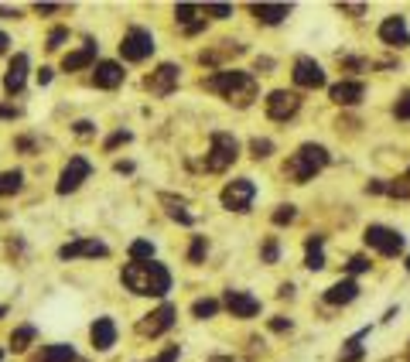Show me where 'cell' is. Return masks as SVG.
Returning <instances> with one entry per match:
<instances>
[{"label": "cell", "instance_id": "36", "mask_svg": "<svg viewBox=\"0 0 410 362\" xmlns=\"http://www.w3.org/2000/svg\"><path fill=\"white\" fill-rule=\"evenodd\" d=\"M130 140H133V133H130V130H117V133H110V137L103 140V151H117V147L130 144Z\"/></svg>", "mask_w": 410, "mask_h": 362}, {"label": "cell", "instance_id": "56", "mask_svg": "<svg viewBox=\"0 0 410 362\" xmlns=\"http://www.w3.org/2000/svg\"><path fill=\"white\" fill-rule=\"evenodd\" d=\"M404 267H407V270H410V256H407V263H404Z\"/></svg>", "mask_w": 410, "mask_h": 362}, {"label": "cell", "instance_id": "8", "mask_svg": "<svg viewBox=\"0 0 410 362\" xmlns=\"http://www.w3.org/2000/svg\"><path fill=\"white\" fill-rule=\"evenodd\" d=\"M263 106H267V117H270V120L287 123L290 117H297V110H301V96L290 92V89H274V92L263 99Z\"/></svg>", "mask_w": 410, "mask_h": 362}, {"label": "cell", "instance_id": "23", "mask_svg": "<svg viewBox=\"0 0 410 362\" xmlns=\"http://www.w3.org/2000/svg\"><path fill=\"white\" fill-rule=\"evenodd\" d=\"M356 297H359V283L352 281V277L331 283V287L325 290V304H352Z\"/></svg>", "mask_w": 410, "mask_h": 362}, {"label": "cell", "instance_id": "26", "mask_svg": "<svg viewBox=\"0 0 410 362\" xmlns=\"http://www.w3.org/2000/svg\"><path fill=\"white\" fill-rule=\"evenodd\" d=\"M35 338H38V328H35V324H17V328L10 331V349H14V352H28Z\"/></svg>", "mask_w": 410, "mask_h": 362}, {"label": "cell", "instance_id": "20", "mask_svg": "<svg viewBox=\"0 0 410 362\" xmlns=\"http://www.w3.org/2000/svg\"><path fill=\"white\" fill-rule=\"evenodd\" d=\"M96 55H99V44H96L92 38H85V44H82V48L69 51V55L62 58V69H65V72H82V69L96 65Z\"/></svg>", "mask_w": 410, "mask_h": 362}, {"label": "cell", "instance_id": "15", "mask_svg": "<svg viewBox=\"0 0 410 362\" xmlns=\"http://www.w3.org/2000/svg\"><path fill=\"white\" fill-rule=\"evenodd\" d=\"M222 304H226V311L233 315V318H256L260 315V297H253L249 290H226L222 294Z\"/></svg>", "mask_w": 410, "mask_h": 362}, {"label": "cell", "instance_id": "21", "mask_svg": "<svg viewBox=\"0 0 410 362\" xmlns=\"http://www.w3.org/2000/svg\"><path fill=\"white\" fill-rule=\"evenodd\" d=\"M199 14H202L199 3H178V7H174V21L185 28V35H199V31H205V17H199Z\"/></svg>", "mask_w": 410, "mask_h": 362}, {"label": "cell", "instance_id": "24", "mask_svg": "<svg viewBox=\"0 0 410 362\" xmlns=\"http://www.w3.org/2000/svg\"><path fill=\"white\" fill-rule=\"evenodd\" d=\"M246 44H240V41H219V48H208V51H202L199 55V62L202 65H208V69H215L222 58H229V55H243Z\"/></svg>", "mask_w": 410, "mask_h": 362}, {"label": "cell", "instance_id": "10", "mask_svg": "<svg viewBox=\"0 0 410 362\" xmlns=\"http://www.w3.org/2000/svg\"><path fill=\"white\" fill-rule=\"evenodd\" d=\"M363 240H366V246H372L376 253H383V256H397V253L404 249V236H400L397 229H390V226H366Z\"/></svg>", "mask_w": 410, "mask_h": 362}, {"label": "cell", "instance_id": "34", "mask_svg": "<svg viewBox=\"0 0 410 362\" xmlns=\"http://www.w3.org/2000/svg\"><path fill=\"white\" fill-rule=\"evenodd\" d=\"M294 219H297V208H294V205H277V208H274V215H270V222H274V226H290Z\"/></svg>", "mask_w": 410, "mask_h": 362}, {"label": "cell", "instance_id": "11", "mask_svg": "<svg viewBox=\"0 0 410 362\" xmlns=\"http://www.w3.org/2000/svg\"><path fill=\"white\" fill-rule=\"evenodd\" d=\"M174 318H178V308H174L171 301H164L161 308H154V311H147V315L140 318L137 331H140V335H151V338H158V335H164V331L174 324Z\"/></svg>", "mask_w": 410, "mask_h": 362}, {"label": "cell", "instance_id": "39", "mask_svg": "<svg viewBox=\"0 0 410 362\" xmlns=\"http://www.w3.org/2000/svg\"><path fill=\"white\" fill-rule=\"evenodd\" d=\"M178 359H181V345H167V349H161L151 362H178Z\"/></svg>", "mask_w": 410, "mask_h": 362}, {"label": "cell", "instance_id": "29", "mask_svg": "<svg viewBox=\"0 0 410 362\" xmlns=\"http://www.w3.org/2000/svg\"><path fill=\"white\" fill-rule=\"evenodd\" d=\"M219 308H222V301H215V297H199V301L192 304V318L208 322V318H215V315H219Z\"/></svg>", "mask_w": 410, "mask_h": 362}, {"label": "cell", "instance_id": "35", "mask_svg": "<svg viewBox=\"0 0 410 362\" xmlns=\"http://www.w3.org/2000/svg\"><path fill=\"white\" fill-rule=\"evenodd\" d=\"M277 256H281L277 236H267V240H263V246H260V260H263V263H277Z\"/></svg>", "mask_w": 410, "mask_h": 362}, {"label": "cell", "instance_id": "6", "mask_svg": "<svg viewBox=\"0 0 410 362\" xmlns=\"http://www.w3.org/2000/svg\"><path fill=\"white\" fill-rule=\"evenodd\" d=\"M253 199H256V185H253L249 178H233V181L219 192L222 208H229V212H249V208H253Z\"/></svg>", "mask_w": 410, "mask_h": 362}, {"label": "cell", "instance_id": "38", "mask_svg": "<svg viewBox=\"0 0 410 362\" xmlns=\"http://www.w3.org/2000/svg\"><path fill=\"white\" fill-rule=\"evenodd\" d=\"M202 14L215 17V21H226V17H233V3H205Z\"/></svg>", "mask_w": 410, "mask_h": 362}, {"label": "cell", "instance_id": "42", "mask_svg": "<svg viewBox=\"0 0 410 362\" xmlns=\"http://www.w3.org/2000/svg\"><path fill=\"white\" fill-rule=\"evenodd\" d=\"M72 130H76V137H92V133H96L92 120H76L72 123Z\"/></svg>", "mask_w": 410, "mask_h": 362}, {"label": "cell", "instance_id": "1", "mask_svg": "<svg viewBox=\"0 0 410 362\" xmlns=\"http://www.w3.org/2000/svg\"><path fill=\"white\" fill-rule=\"evenodd\" d=\"M202 89L222 96L226 103H233V106H240V110H246V106L260 96V82H256V76L240 72V69H215L212 76H205L202 79Z\"/></svg>", "mask_w": 410, "mask_h": 362}, {"label": "cell", "instance_id": "48", "mask_svg": "<svg viewBox=\"0 0 410 362\" xmlns=\"http://www.w3.org/2000/svg\"><path fill=\"white\" fill-rule=\"evenodd\" d=\"M113 171H117V174H130V171H133V164H130V161H117V164H113Z\"/></svg>", "mask_w": 410, "mask_h": 362}, {"label": "cell", "instance_id": "14", "mask_svg": "<svg viewBox=\"0 0 410 362\" xmlns=\"http://www.w3.org/2000/svg\"><path fill=\"white\" fill-rule=\"evenodd\" d=\"M28 72H31V58H28L24 51L10 55L7 72H3V92H7V96H17V92L24 89V82H28Z\"/></svg>", "mask_w": 410, "mask_h": 362}, {"label": "cell", "instance_id": "7", "mask_svg": "<svg viewBox=\"0 0 410 362\" xmlns=\"http://www.w3.org/2000/svg\"><path fill=\"white\" fill-rule=\"evenodd\" d=\"M178 82H181V69L171 65V62H161L151 76H144V89H147L151 96L164 99V96H171V92L178 89Z\"/></svg>", "mask_w": 410, "mask_h": 362}, {"label": "cell", "instance_id": "19", "mask_svg": "<svg viewBox=\"0 0 410 362\" xmlns=\"http://www.w3.org/2000/svg\"><path fill=\"white\" fill-rule=\"evenodd\" d=\"M328 96H331V103H338V106H356V103H363L366 85L359 79H342L328 89Z\"/></svg>", "mask_w": 410, "mask_h": 362}, {"label": "cell", "instance_id": "43", "mask_svg": "<svg viewBox=\"0 0 410 362\" xmlns=\"http://www.w3.org/2000/svg\"><path fill=\"white\" fill-rule=\"evenodd\" d=\"M21 117V110L17 106H7V103H0V120H17Z\"/></svg>", "mask_w": 410, "mask_h": 362}, {"label": "cell", "instance_id": "55", "mask_svg": "<svg viewBox=\"0 0 410 362\" xmlns=\"http://www.w3.org/2000/svg\"><path fill=\"white\" fill-rule=\"evenodd\" d=\"M3 315H7V304H0V318H3Z\"/></svg>", "mask_w": 410, "mask_h": 362}, {"label": "cell", "instance_id": "41", "mask_svg": "<svg viewBox=\"0 0 410 362\" xmlns=\"http://www.w3.org/2000/svg\"><path fill=\"white\" fill-rule=\"evenodd\" d=\"M366 270H369L366 256H352V260H349V274H352V277H356V274H366Z\"/></svg>", "mask_w": 410, "mask_h": 362}, {"label": "cell", "instance_id": "25", "mask_svg": "<svg viewBox=\"0 0 410 362\" xmlns=\"http://www.w3.org/2000/svg\"><path fill=\"white\" fill-rule=\"evenodd\" d=\"M76 349L69 342H55V345H44L38 356H31V362H76Z\"/></svg>", "mask_w": 410, "mask_h": 362}, {"label": "cell", "instance_id": "22", "mask_svg": "<svg viewBox=\"0 0 410 362\" xmlns=\"http://www.w3.org/2000/svg\"><path fill=\"white\" fill-rule=\"evenodd\" d=\"M249 10L260 24H270V28L290 17V3H249Z\"/></svg>", "mask_w": 410, "mask_h": 362}, {"label": "cell", "instance_id": "40", "mask_svg": "<svg viewBox=\"0 0 410 362\" xmlns=\"http://www.w3.org/2000/svg\"><path fill=\"white\" fill-rule=\"evenodd\" d=\"M393 113H397V120H410V89L397 99V106H393Z\"/></svg>", "mask_w": 410, "mask_h": 362}, {"label": "cell", "instance_id": "57", "mask_svg": "<svg viewBox=\"0 0 410 362\" xmlns=\"http://www.w3.org/2000/svg\"><path fill=\"white\" fill-rule=\"evenodd\" d=\"M0 362H3V349H0Z\"/></svg>", "mask_w": 410, "mask_h": 362}, {"label": "cell", "instance_id": "9", "mask_svg": "<svg viewBox=\"0 0 410 362\" xmlns=\"http://www.w3.org/2000/svg\"><path fill=\"white\" fill-rule=\"evenodd\" d=\"M89 174H92V164L85 161V158H69V164L62 167V174H58V185H55V192L58 195H72V192H79L82 181H89Z\"/></svg>", "mask_w": 410, "mask_h": 362}, {"label": "cell", "instance_id": "54", "mask_svg": "<svg viewBox=\"0 0 410 362\" xmlns=\"http://www.w3.org/2000/svg\"><path fill=\"white\" fill-rule=\"evenodd\" d=\"M208 362H236V359H233V356H212Z\"/></svg>", "mask_w": 410, "mask_h": 362}, {"label": "cell", "instance_id": "17", "mask_svg": "<svg viewBox=\"0 0 410 362\" xmlns=\"http://www.w3.org/2000/svg\"><path fill=\"white\" fill-rule=\"evenodd\" d=\"M379 41L390 48H410V31H407V17L393 14L379 24Z\"/></svg>", "mask_w": 410, "mask_h": 362}, {"label": "cell", "instance_id": "44", "mask_svg": "<svg viewBox=\"0 0 410 362\" xmlns=\"http://www.w3.org/2000/svg\"><path fill=\"white\" fill-rule=\"evenodd\" d=\"M51 79H55V69L41 65V69H38V85H51Z\"/></svg>", "mask_w": 410, "mask_h": 362}, {"label": "cell", "instance_id": "5", "mask_svg": "<svg viewBox=\"0 0 410 362\" xmlns=\"http://www.w3.org/2000/svg\"><path fill=\"white\" fill-rule=\"evenodd\" d=\"M154 35L147 31V28H126V35L120 38V58L123 62H144V58H151L154 55Z\"/></svg>", "mask_w": 410, "mask_h": 362}, {"label": "cell", "instance_id": "45", "mask_svg": "<svg viewBox=\"0 0 410 362\" xmlns=\"http://www.w3.org/2000/svg\"><path fill=\"white\" fill-rule=\"evenodd\" d=\"M35 10L38 14H58V10H65L62 3H35Z\"/></svg>", "mask_w": 410, "mask_h": 362}, {"label": "cell", "instance_id": "27", "mask_svg": "<svg viewBox=\"0 0 410 362\" xmlns=\"http://www.w3.org/2000/svg\"><path fill=\"white\" fill-rule=\"evenodd\" d=\"M369 335V328H363V331H356L349 342H345V349H342V356L335 362H363V356H366V349H363V338Z\"/></svg>", "mask_w": 410, "mask_h": 362}, {"label": "cell", "instance_id": "37", "mask_svg": "<svg viewBox=\"0 0 410 362\" xmlns=\"http://www.w3.org/2000/svg\"><path fill=\"white\" fill-rule=\"evenodd\" d=\"M65 41H69V28H51V31H48V41H44V48H48V51H58Z\"/></svg>", "mask_w": 410, "mask_h": 362}, {"label": "cell", "instance_id": "18", "mask_svg": "<svg viewBox=\"0 0 410 362\" xmlns=\"http://www.w3.org/2000/svg\"><path fill=\"white\" fill-rule=\"evenodd\" d=\"M123 79H126V72H123L120 62H113V58H103L92 69V85L96 89H120Z\"/></svg>", "mask_w": 410, "mask_h": 362}, {"label": "cell", "instance_id": "58", "mask_svg": "<svg viewBox=\"0 0 410 362\" xmlns=\"http://www.w3.org/2000/svg\"><path fill=\"white\" fill-rule=\"evenodd\" d=\"M407 178H410V171H407Z\"/></svg>", "mask_w": 410, "mask_h": 362}, {"label": "cell", "instance_id": "32", "mask_svg": "<svg viewBox=\"0 0 410 362\" xmlns=\"http://www.w3.org/2000/svg\"><path fill=\"white\" fill-rule=\"evenodd\" d=\"M249 154H253L256 161L270 158V154H274V140H270V137H253V140H249Z\"/></svg>", "mask_w": 410, "mask_h": 362}, {"label": "cell", "instance_id": "31", "mask_svg": "<svg viewBox=\"0 0 410 362\" xmlns=\"http://www.w3.org/2000/svg\"><path fill=\"white\" fill-rule=\"evenodd\" d=\"M164 205H167V219H174V222H181V226H192L195 222V215L192 212H185V205H178V201H171L167 195H164Z\"/></svg>", "mask_w": 410, "mask_h": 362}, {"label": "cell", "instance_id": "13", "mask_svg": "<svg viewBox=\"0 0 410 362\" xmlns=\"http://www.w3.org/2000/svg\"><path fill=\"white\" fill-rule=\"evenodd\" d=\"M82 256H89V260H103V256H110V246L103 240H96V236H89V240H72L65 242V246H58V260H82Z\"/></svg>", "mask_w": 410, "mask_h": 362}, {"label": "cell", "instance_id": "3", "mask_svg": "<svg viewBox=\"0 0 410 362\" xmlns=\"http://www.w3.org/2000/svg\"><path fill=\"white\" fill-rule=\"evenodd\" d=\"M331 161V154H328L322 144H301L294 154H290V161H287V174L297 181V185H304V181H311L315 174H322Z\"/></svg>", "mask_w": 410, "mask_h": 362}, {"label": "cell", "instance_id": "4", "mask_svg": "<svg viewBox=\"0 0 410 362\" xmlns=\"http://www.w3.org/2000/svg\"><path fill=\"white\" fill-rule=\"evenodd\" d=\"M240 158V140L226 130H212L208 133V154H205V171L208 174H222L229 171Z\"/></svg>", "mask_w": 410, "mask_h": 362}, {"label": "cell", "instance_id": "28", "mask_svg": "<svg viewBox=\"0 0 410 362\" xmlns=\"http://www.w3.org/2000/svg\"><path fill=\"white\" fill-rule=\"evenodd\" d=\"M21 188H24V171H21V167L0 171V199H7V195H17Z\"/></svg>", "mask_w": 410, "mask_h": 362}, {"label": "cell", "instance_id": "47", "mask_svg": "<svg viewBox=\"0 0 410 362\" xmlns=\"http://www.w3.org/2000/svg\"><path fill=\"white\" fill-rule=\"evenodd\" d=\"M0 17H14V21H17V17H21V10H17V7H3V3H0Z\"/></svg>", "mask_w": 410, "mask_h": 362}, {"label": "cell", "instance_id": "30", "mask_svg": "<svg viewBox=\"0 0 410 362\" xmlns=\"http://www.w3.org/2000/svg\"><path fill=\"white\" fill-rule=\"evenodd\" d=\"M126 253H130L133 263H147V260H154V242L151 240H133Z\"/></svg>", "mask_w": 410, "mask_h": 362}, {"label": "cell", "instance_id": "33", "mask_svg": "<svg viewBox=\"0 0 410 362\" xmlns=\"http://www.w3.org/2000/svg\"><path fill=\"white\" fill-rule=\"evenodd\" d=\"M208 256V240L205 236H192V246H188V263H205Z\"/></svg>", "mask_w": 410, "mask_h": 362}, {"label": "cell", "instance_id": "50", "mask_svg": "<svg viewBox=\"0 0 410 362\" xmlns=\"http://www.w3.org/2000/svg\"><path fill=\"white\" fill-rule=\"evenodd\" d=\"M17 147H21V151H35V140H31V137H21Z\"/></svg>", "mask_w": 410, "mask_h": 362}, {"label": "cell", "instance_id": "52", "mask_svg": "<svg viewBox=\"0 0 410 362\" xmlns=\"http://www.w3.org/2000/svg\"><path fill=\"white\" fill-rule=\"evenodd\" d=\"M7 48H10V38H7V35L0 31V55H7Z\"/></svg>", "mask_w": 410, "mask_h": 362}, {"label": "cell", "instance_id": "46", "mask_svg": "<svg viewBox=\"0 0 410 362\" xmlns=\"http://www.w3.org/2000/svg\"><path fill=\"white\" fill-rule=\"evenodd\" d=\"M270 331H290V318H274V322H270Z\"/></svg>", "mask_w": 410, "mask_h": 362}, {"label": "cell", "instance_id": "16", "mask_svg": "<svg viewBox=\"0 0 410 362\" xmlns=\"http://www.w3.org/2000/svg\"><path fill=\"white\" fill-rule=\"evenodd\" d=\"M89 342H92L96 352H110V349L117 345V322H113L110 315L96 318V322L89 324Z\"/></svg>", "mask_w": 410, "mask_h": 362}, {"label": "cell", "instance_id": "2", "mask_svg": "<svg viewBox=\"0 0 410 362\" xmlns=\"http://www.w3.org/2000/svg\"><path fill=\"white\" fill-rule=\"evenodd\" d=\"M120 281L130 294L137 297H164L171 290V270L158 263V260H147V263H123Z\"/></svg>", "mask_w": 410, "mask_h": 362}, {"label": "cell", "instance_id": "53", "mask_svg": "<svg viewBox=\"0 0 410 362\" xmlns=\"http://www.w3.org/2000/svg\"><path fill=\"white\" fill-rule=\"evenodd\" d=\"M277 294H281V297H294V287H290V283H281V290H277Z\"/></svg>", "mask_w": 410, "mask_h": 362}, {"label": "cell", "instance_id": "49", "mask_svg": "<svg viewBox=\"0 0 410 362\" xmlns=\"http://www.w3.org/2000/svg\"><path fill=\"white\" fill-rule=\"evenodd\" d=\"M342 10H345V14H363L366 7H363V3H342Z\"/></svg>", "mask_w": 410, "mask_h": 362}, {"label": "cell", "instance_id": "51", "mask_svg": "<svg viewBox=\"0 0 410 362\" xmlns=\"http://www.w3.org/2000/svg\"><path fill=\"white\" fill-rule=\"evenodd\" d=\"M260 69H274V58H256V72Z\"/></svg>", "mask_w": 410, "mask_h": 362}, {"label": "cell", "instance_id": "12", "mask_svg": "<svg viewBox=\"0 0 410 362\" xmlns=\"http://www.w3.org/2000/svg\"><path fill=\"white\" fill-rule=\"evenodd\" d=\"M290 79H294L297 89H322V85H325V69H322L315 58L297 55V58H294V72H290Z\"/></svg>", "mask_w": 410, "mask_h": 362}]
</instances>
